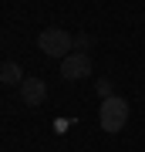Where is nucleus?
Instances as JSON below:
<instances>
[{"label":"nucleus","mask_w":145,"mask_h":152,"mask_svg":"<svg viewBox=\"0 0 145 152\" xmlns=\"http://www.w3.org/2000/svg\"><path fill=\"white\" fill-rule=\"evenodd\" d=\"M37 48H41V54L64 61L68 54H74V37H71L64 27H44L37 34Z\"/></svg>","instance_id":"obj_1"},{"label":"nucleus","mask_w":145,"mask_h":152,"mask_svg":"<svg viewBox=\"0 0 145 152\" xmlns=\"http://www.w3.org/2000/svg\"><path fill=\"white\" fill-rule=\"evenodd\" d=\"M98 122H101V129L105 132H122L125 129V122H128V102H125L122 95H111V98H105L101 102V108H98Z\"/></svg>","instance_id":"obj_2"},{"label":"nucleus","mask_w":145,"mask_h":152,"mask_svg":"<svg viewBox=\"0 0 145 152\" xmlns=\"http://www.w3.org/2000/svg\"><path fill=\"white\" fill-rule=\"evenodd\" d=\"M61 78L64 81H85V78H91V58L88 54H68L61 61Z\"/></svg>","instance_id":"obj_3"},{"label":"nucleus","mask_w":145,"mask_h":152,"mask_svg":"<svg viewBox=\"0 0 145 152\" xmlns=\"http://www.w3.org/2000/svg\"><path fill=\"white\" fill-rule=\"evenodd\" d=\"M20 102L31 105V108H41L44 102H47V81H41V78H27L20 85Z\"/></svg>","instance_id":"obj_4"},{"label":"nucleus","mask_w":145,"mask_h":152,"mask_svg":"<svg viewBox=\"0 0 145 152\" xmlns=\"http://www.w3.org/2000/svg\"><path fill=\"white\" fill-rule=\"evenodd\" d=\"M0 81L10 85V88H20L27 78H24V68L17 64V61H0Z\"/></svg>","instance_id":"obj_5"},{"label":"nucleus","mask_w":145,"mask_h":152,"mask_svg":"<svg viewBox=\"0 0 145 152\" xmlns=\"http://www.w3.org/2000/svg\"><path fill=\"white\" fill-rule=\"evenodd\" d=\"M88 48H91V37H88V34H74V51L78 54H85Z\"/></svg>","instance_id":"obj_6"},{"label":"nucleus","mask_w":145,"mask_h":152,"mask_svg":"<svg viewBox=\"0 0 145 152\" xmlns=\"http://www.w3.org/2000/svg\"><path fill=\"white\" fill-rule=\"evenodd\" d=\"M95 88H98V95H101V102H105V98H111V95H115V91H111V81H108V78H101V81H98Z\"/></svg>","instance_id":"obj_7"}]
</instances>
